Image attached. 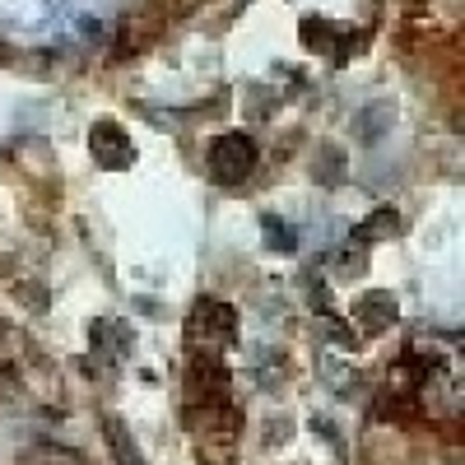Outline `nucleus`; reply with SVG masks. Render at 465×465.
Returning <instances> with one entry per match:
<instances>
[{
    "mask_svg": "<svg viewBox=\"0 0 465 465\" xmlns=\"http://www.w3.org/2000/svg\"><path fill=\"white\" fill-rule=\"evenodd\" d=\"M238 340V307L219 302V298H201L186 317V349H196L205 359H219L223 349Z\"/></svg>",
    "mask_w": 465,
    "mask_h": 465,
    "instance_id": "nucleus-1",
    "label": "nucleus"
},
{
    "mask_svg": "<svg viewBox=\"0 0 465 465\" xmlns=\"http://www.w3.org/2000/svg\"><path fill=\"white\" fill-rule=\"evenodd\" d=\"M256 163H261L256 140L242 135V131H228V135H219V140L210 144V173H214V182H223V186L247 182V177L256 173Z\"/></svg>",
    "mask_w": 465,
    "mask_h": 465,
    "instance_id": "nucleus-2",
    "label": "nucleus"
},
{
    "mask_svg": "<svg viewBox=\"0 0 465 465\" xmlns=\"http://www.w3.org/2000/svg\"><path fill=\"white\" fill-rule=\"evenodd\" d=\"M182 423L196 438H238L242 429V410L232 401H210V405H186Z\"/></svg>",
    "mask_w": 465,
    "mask_h": 465,
    "instance_id": "nucleus-3",
    "label": "nucleus"
},
{
    "mask_svg": "<svg viewBox=\"0 0 465 465\" xmlns=\"http://www.w3.org/2000/svg\"><path fill=\"white\" fill-rule=\"evenodd\" d=\"M228 368L219 359H205L196 354L186 363V401L191 405H210V401H228Z\"/></svg>",
    "mask_w": 465,
    "mask_h": 465,
    "instance_id": "nucleus-5",
    "label": "nucleus"
},
{
    "mask_svg": "<svg viewBox=\"0 0 465 465\" xmlns=\"http://www.w3.org/2000/svg\"><path fill=\"white\" fill-rule=\"evenodd\" d=\"M396 228H401V219H396L391 205H386V210H372V219L359 228V242H363V238H381V232H396Z\"/></svg>",
    "mask_w": 465,
    "mask_h": 465,
    "instance_id": "nucleus-10",
    "label": "nucleus"
},
{
    "mask_svg": "<svg viewBox=\"0 0 465 465\" xmlns=\"http://www.w3.org/2000/svg\"><path fill=\"white\" fill-rule=\"evenodd\" d=\"M302 47L307 52H326V56H344L349 52L344 47V28L331 24V19H322V15H307L302 19Z\"/></svg>",
    "mask_w": 465,
    "mask_h": 465,
    "instance_id": "nucleus-6",
    "label": "nucleus"
},
{
    "mask_svg": "<svg viewBox=\"0 0 465 465\" xmlns=\"http://www.w3.org/2000/svg\"><path fill=\"white\" fill-rule=\"evenodd\" d=\"M107 442H112L116 465H144V456H140V447H135V438L122 419H107Z\"/></svg>",
    "mask_w": 465,
    "mask_h": 465,
    "instance_id": "nucleus-8",
    "label": "nucleus"
},
{
    "mask_svg": "<svg viewBox=\"0 0 465 465\" xmlns=\"http://www.w3.org/2000/svg\"><path fill=\"white\" fill-rule=\"evenodd\" d=\"M396 322V298L391 293H363L359 302H354V326H363V331H386Z\"/></svg>",
    "mask_w": 465,
    "mask_h": 465,
    "instance_id": "nucleus-7",
    "label": "nucleus"
},
{
    "mask_svg": "<svg viewBox=\"0 0 465 465\" xmlns=\"http://www.w3.org/2000/svg\"><path fill=\"white\" fill-rule=\"evenodd\" d=\"M89 149H94V159L103 163V168H131L135 163V144H131V135L122 131V122H94V131H89Z\"/></svg>",
    "mask_w": 465,
    "mask_h": 465,
    "instance_id": "nucleus-4",
    "label": "nucleus"
},
{
    "mask_svg": "<svg viewBox=\"0 0 465 465\" xmlns=\"http://www.w3.org/2000/svg\"><path fill=\"white\" fill-rule=\"evenodd\" d=\"M196 5H205V0H173V10L182 15V10H196Z\"/></svg>",
    "mask_w": 465,
    "mask_h": 465,
    "instance_id": "nucleus-13",
    "label": "nucleus"
},
{
    "mask_svg": "<svg viewBox=\"0 0 465 465\" xmlns=\"http://www.w3.org/2000/svg\"><path fill=\"white\" fill-rule=\"evenodd\" d=\"M317 173H322V182H340V173H344V153H340L335 144H322V149H317Z\"/></svg>",
    "mask_w": 465,
    "mask_h": 465,
    "instance_id": "nucleus-11",
    "label": "nucleus"
},
{
    "mask_svg": "<svg viewBox=\"0 0 465 465\" xmlns=\"http://www.w3.org/2000/svg\"><path fill=\"white\" fill-rule=\"evenodd\" d=\"M265 238H275L284 252H293V232H289L284 223H275V219H265Z\"/></svg>",
    "mask_w": 465,
    "mask_h": 465,
    "instance_id": "nucleus-12",
    "label": "nucleus"
},
{
    "mask_svg": "<svg viewBox=\"0 0 465 465\" xmlns=\"http://www.w3.org/2000/svg\"><path fill=\"white\" fill-rule=\"evenodd\" d=\"M201 465H238V438H196Z\"/></svg>",
    "mask_w": 465,
    "mask_h": 465,
    "instance_id": "nucleus-9",
    "label": "nucleus"
}]
</instances>
